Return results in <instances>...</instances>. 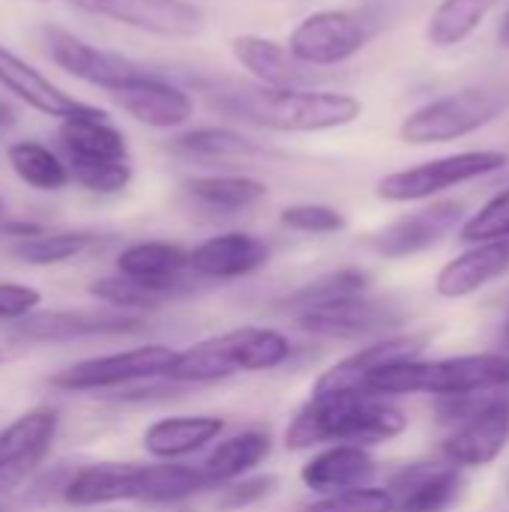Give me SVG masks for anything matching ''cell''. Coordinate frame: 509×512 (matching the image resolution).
I'll use <instances>...</instances> for the list:
<instances>
[{
    "label": "cell",
    "instance_id": "cell-40",
    "mask_svg": "<svg viewBox=\"0 0 509 512\" xmlns=\"http://www.w3.org/2000/svg\"><path fill=\"white\" fill-rule=\"evenodd\" d=\"M306 512H396L393 498L387 489L363 486V489H348L336 495H321L315 504H309Z\"/></svg>",
    "mask_w": 509,
    "mask_h": 512
},
{
    "label": "cell",
    "instance_id": "cell-24",
    "mask_svg": "<svg viewBox=\"0 0 509 512\" xmlns=\"http://www.w3.org/2000/svg\"><path fill=\"white\" fill-rule=\"evenodd\" d=\"M231 57L246 69L258 87H306L309 69L291 57L285 42L261 33H237L231 39Z\"/></svg>",
    "mask_w": 509,
    "mask_h": 512
},
{
    "label": "cell",
    "instance_id": "cell-9",
    "mask_svg": "<svg viewBox=\"0 0 509 512\" xmlns=\"http://www.w3.org/2000/svg\"><path fill=\"white\" fill-rule=\"evenodd\" d=\"M408 318V309H402L390 297H372L351 294L324 306H315L309 312L297 315V327L315 339H336V342H360L375 339L399 330Z\"/></svg>",
    "mask_w": 509,
    "mask_h": 512
},
{
    "label": "cell",
    "instance_id": "cell-10",
    "mask_svg": "<svg viewBox=\"0 0 509 512\" xmlns=\"http://www.w3.org/2000/svg\"><path fill=\"white\" fill-rule=\"evenodd\" d=\"M147 321L132 312L117 309H54L33 312L12 324V336L27 345H66L81 339H108L141 333Z\"/></svg>",
    "mask_w": 509,
    "mask_h": 512
},
{
    "label": "cell",
    "instance_id": "cell-41",
    "mask_svg": "<svg viewBox=\"0 0 509 512\" xmlns=\"http://www.w3.org/2000/svg\"><path fill=\"white\" fill-rule=\"evenodd\" d=\"M279 480L273 474H258V477H243V480H234L228 486L219 489V498H216V510L219 512H240L246 507H255L261 504L264 498H270L276 492Z\"/></svg>",
    "mask_w": 509,
    "mask_h": 512
},
{
    "label": "cell",
    "instance_id": "cell-27",
    "mask_svg": "<svg viewBox=\"0 0 509 512\" xmlns=\"http://www.w3.org/2000/svg\"><path fill=\"white\" fill-rule=\"evenodd\" d=\"M273 453V438L258 429L237 432L231 438L216 441L207 459L198 465L210 489H222L234 480L249 477L258 465H264Z\"/></svg>",
    "mask_w": 509,
    "mask_h": 512
},
{
    "label": "cell",
    "instance_id": "cell-1",
    "mask_svg": "<svg viewBox=\"0 0 509 512\" xmlns=\"http://www.w3.org/2000/svg\"><path fill=\"white\" fill-rule=\"evenodd\" d=\"M408 420L399 408L366 393H312L309 402L291 417L285 447L315 450L321 444L372 447L393 441L405 432Z\"/></svg>",
    "mask_w": 509,
    "mask_h": 512
},
{
    "label": "cell",
    "instance_id": "cell-31",
    "mask_svg": "<svg viewBox=\"0 0 509 512\" xmlns=\"http://www.w3.org/2000/svg\"><path fill=\"white\" fill-rule=\"evenodd\" d=\"M171 150L177 156L201 159V162L252 159V156L264 153V147L255 138H249V135L231 129V126H195V129H186L171 141Z\"/></svg>",
    "mask_w": 509,
    "mask_h": 512
},
{
    "label": "cell",
    "instance_id": "cell-32",
    "mask_svg": "<svg viewBox=\"0 0 509 512\" xmlns=\"http://www.w3.org/2000/svg\"><path fill=\"white\" fill-rule=\"evenodd\" d=\"M6 162L12 174L36 192H60L72 183L66 162L36 138H18L6 144Z\"/></svg>",
    "mask_w": 509,
    "mask_h": 512
},
{
    "label": "cell",
    "instance_id": "cell-36",
    "mask_svg": "<svg viewBox=\"0 0 509 512\" xmlns=\"http://www.w3.org/2000/svg\"><path fill=\"white\" fill-rule=\"evenodd\" d=\"M207 480L195 465L177 462H153L147 468V501L150 507H174L201 492H207Z\"/></svg>",
    "mask_w": 509,
    "mask_h": 512
},
{
    "label": "cell",
    "instance_id": "cell-35",
    "mask_svg": "<svg viewBox=\"0 0 509 512\" xmlns=\"http://www.w3.org/2000/svg\"><path fill=\"white\" fill-rule=\"evenodd\" d=\"M498 3L501 0H441L426 27L429 42L438 48H453L465 42Z\"/></svg>",
    "mask_w": 509,
    "mask_h": 512
},
{
    "label": "cell",
    "instance_id": "cell-15",
    "mask_svg": "<svg viewBox=\"0 0 509 512\" xmlns=\"http://www.w3.org/2000/svg\"><path fill=\"white\" fill-rule=\"evenodd\" d=\"M60 426L57 408L39 405L0 432V495L21 486L45 462Z\"/></svg>",
    "mask_w": 509,
    "mask_h": 512
},
{
    "label": "cell",
    "instance_id": "cell-2",
    "mask_svg": "<svg viewBox=\"0 0 509 512\" xmlns=\"http://www.w3.org/2000/svg\"><path fill=\"white\" fill-rule=\"evenodd\" d=\"M291 339L273 327H237L210 339H201L174 354L165 372L171 384H213L234 375L270 372L291 360Z\"/></svg>",
    "mask_w": 509,
    "mask_h": 512
},
{
    "label": "cell",
    "instance_id": "cell-19",
    "mask_svg": "<svg viewBox=\"0 0 509 512\" xmlns=\"http://www.w3.org/2000/svg\"><path fill=\"white\" fill-rule=\"evenodd\" d=\"M387 492L396 512H444L462 492V474L450 462H411L390 474Z\"/></svg>",
    "mask_w": 509,
    "mask_h": 512
},
{
    "label": "cell",
    "instance_id": "cell-11",
    "mask_svg": "<svg viewBox=\"0 0 509 512\" xmlns=\"http://www.w3.org/2000/svg\"><path fill=\"white\" fill-rule=\"evenodd\" d=\"M42 45H45L48 60L57 69H63L66 75H72L90 87L105 90L108 96L117 87H123L135 72L144 69L135 60L123 57L117 51L99 48V45L87 42L84 36L63 30V27H42Z\"/></svg>",
    "mask_w": 509,
    "mask_h": 512
},
{
    "label": "cell",
    "instance_id": "cell-25",
    "mask_svg": "<svg viewBox=\"0 0 509 512\" xmlns=\"http://www.w3.org/2000/svg\"><path fill=\"white\" fill-rule=\"evenodd\" d=\"M225 432V420L213 414H195V417H165L144 429L141 447L156 462H180L213 441H219Z\"/></svg>",
    "mask_w": 509,
    "mask_h": 512
},
{
    "label": "cell",
    "instance_id": "cell-18",
    "mask_svg": "<svg viewBox=\"0 0 509 512\" xmlns=\"http://www.w3.org/2000/svg\"><path fill=\"white\" fill-rule=\"evenodd\" d=\"M270 261V246L249 231H225L189 249V273L210 282H234L258 273Z\"/></svg>",
    "mask_w": 509,
    "mask_h": 512
},
{
    "label": "cell",
    "instance_id": "cell-45",
    "mask_svg": "<svg viewBox=\"0 0 509 512\" xmlns=\"http://www.w3.org/2000/svg\"><path fill=\"white\" fill-rule=\"evenodd\" d=\"M36 3H48V0H36Z\"/></svg>",
    "mask_w": 509,
    "mask_h": 512
},
{
    "label": "cell",
    "instance_id": "cell-6",
    "mask_svg": "<svg viewBox=\"0 0 509 512\" xmlns=\"http://www.w3.org/2000/svg\"><path fill=\"white\" fill-rule=\"evenodd\" d=\"M378 30L372 9H315L297 21L285 48L306 69H330L357 57Z\"/></svg>",
    "mask_w": 509,
    "mask_h": 512
},
{
    "label": "cell",
    "instance_id": "cell-30",
    "mask_svg": "<svg viewBox=\"0 0 509 512\" xmlns=\"http://www.w3.org/2000/svg\"><path fill=\"white\" fill-rule=\"evenodd\" d=\"M114 267L144 282H180L189 273V249L168 240H138L117 252Z\"/></svg>",
    "mask_w": 509,
    "mask_h": 512
},
{
    "label": "cell",
    "instance_id": "cell-37",
    "mask_svg": "<svg viewBox=\"0 0 509 512\" xmlns=\"http://www.w3.org/2000/svg\"><path fill=\"white\" fill-rule=\"evenodd\" d=\"M69 177L93 195H120L132 183L129 162H69Z\"/></svg>",
    "mask_w": 509,
    "mask_h": 512
},
{
    "label": "cell",
    "instance_id": "cell-38",
    "mask_svg": "<svg viewBox=\"0 0 509 512\" xmlns=\"http://www.w3.org/2000/svg\"><path fill=\"white\" fill-rule=\"evenodd\" d=\"M462 240L477 246V243H501L509 240V189L498 192L492 201H486L465 225H462Z\"/></svg>",
    "mask_w": 509,
    "mask_h": 512
},
{
    "label": "cell",
    "instance_id": "cell-22",
    "mask_svg": "<svg viewBox=\"0 0 509 512\" xmlns=\"http://www.w3.org/2000/svg\"><path fill=\"white\" fill-rule=\"evenodd\" d=\"M0 87L12 93L18 102H24L30 111L54 120L72 117L84 102L69 96L60 84H54L48 75H42L33 63H27L21 54L6 48L0 42Z\"/></svg>",
    "mask_w": 509,
    "mask_h": 512
},
{
    "label": "cell",
    "instance_id": "cell-13",
    "mask_svg": "<svg viewBox=\"0 0 509 512\" xmlns=\"http://www.w3.org/2000/svg\"><path fill=\"white\" fill-rule=\"evenodd\" d=\"M111 99L126 111L135 123L159 132H171L186 126L195 117V99L177 81H168L156 72H135L123 87L111 93Z\"/></svg>",
    "mask_w": 509,
    "mask_h": 512
},
{
    "label": "cell",
    "instance_id": "cell-12",
    "mask_svg": "<svg viewBox=\"0 0 509 512\" xmlns=\"http://www.w3.org/2000/svg\"><path fill=\"white\" fill-rule=\"evenodd\" d=\"M78 9L162 39H192L204 30L195 0H72Z\"/></svg>",
    "mask_w": 509,
    "mask_h": 512
},
{
    "label": "cell",
    "instance_id": "cell-34",
    "mask_svg": "<svg viewBox=\"0 0 509 512\" xmlns=\"http://www.w3.org/2000/svg\"><path fill=\"white\" fill-rule=\"evenodd\" d=\"M372 285L369 273L360 270V267H345V270H333V273H324L312 282H306L303 288H297L294 294H288L279 309L288 312V315H300V312H309L315 306H324V303H333V300H342V297H351V294H366Z\"/></svg>",
    "mask_w": 509,
    "mask_h": 512
},
{
    "label": "cell",
    "instance_id": "cell-43",
    "mask_svg": "<svg viewBox=\"0 0 509 512\" xmlns=\"http://www.w3.org/2000/svg\"><path fill=\"white\" fill-rule=\"evenodd\" d=\"M498 42H501L504 48H509V9L507 15H504V21H501V27H498Z\"/></svg>",
    "mask_w": 509,
    "mask_h": 512
},
{
    "label": "cell",
    "instance_id": "cell-39",
    "mask_svg": "<svg viewBox=\"0 0 509 512\" xmlns=\"http://www.w3.org/2000/svg\"><path fill=\"white\" fill-rule=\"evenodd\" d=\"M279 225L288 228V231H297V234H315V237H324V234H339L345 231L348 219L330 207V204H291L279 213Z\"/></svg>",
    "mask_w": 509,
    "mask_h": 512
},
{
    "label": "cell",
    "instance_id": "cell-44",
    "mask_svg": "<svg viewBox=\"0 0 509 512\" xmlns=\"http://www.w3.org/2000/svg\"><path fill=\"white\" fill-rule=\"evenodd\" d=\"M6 222V201H3V195H0V225Z\"/></svg>",
    "mask_w": 509,
    "mask_h": 512
},
{
    "label": "cell",
    "instance_id": "cell-42",
    "mask_svg": "<svg viewBox=\"0 0 509 512\" xmlns=\"http://www.w3.org/2000/svg\"><path fill=\"white\" fill-rule=\"evenodd\" d=\"M42 306V294L33 285H21V282H0V321H21L27 315H33Z\"/></svg>",
    "mask_w": 509,
    "mask_h": 512
},
{
    "label": "cell",
    "instance_id": "cell-8",
    "mask_svg": "<svg viewBox=\"0 0 509 512\" xmlns=\"http://www.w3.org/2000/svg\"><path fill=\"white\" fill-rule=\"evenodd\" d=\"M174 348L168 345H138L117 354H102L90 360H78L57 375H51V387L63 393H102V390H126L135 384H147L165 378L174 363Z\"/></svg>",
    "mask_w": 509,
    "mask_h": 512
},
{
    "label": "cell",
    "instance_id": "cell-28",
    "mask_svg": "<svg viewBox=\"0 0 509 512\" xmlns=\"http://www.w3.org/2000/svg\"><path fill=\"white\" fill-rule=\"evenodd\" d=\"M87 291H90V297H96L108 309L141 315V312L162 309V306L192 294V285L183 282V279L180 282H144V279H132V276L114 273V276L93 279L87 285Z\"/></svg>",
    "mask_w": 509,
    "mask_h": 512
},
{
    "label": "cell",
    "instance_id": "cell-3",
    "mask_svg": "<svg viewBox=\"0 0 509 512\" xmlns=\"http://www.w3.org/2000/svg\"><path fill=\"white\" fill-rule=\"evenodd\" d=\"M231 114L285 135L330 132L360 120L363 102L354 93L321 87H255L240 90L225 105Z\"/></svg>",
    "mask_w": 509,
    "mask_h": 512
},
{
    "label": "cell",
    "instance_id": "cell-4",
    "mask_svg": "<svg viewBox=\"0 0 509 512\" xmlns=\"http://www.w3.org/2000/svg\"><path fill=\"white\" fill-rule=\"evenodd\" d=\"M504 387H509L507 354H465L447 360H402L384 366L366 378L363 393L378 399L411 396V393H432L450 399V396H474Z\"/></svg>",
    "mask_w": 509,
    "mask_h": 512
},
{
    "label": "cell",
    "instance_id": "cell-5",
    "mask_svg": "<svg viewBox=\"0 0 509 512\" xmlns=\"http://www.w3.org/2000/svg\"><path fill=\"white\" fill-rule=\"evenodd\" d=\"M509 108V84H477L456 90L450 96L432 99L411 111L402 126L399 138L405 144L423 147V144H447L459 141L465 135H474L477 129L489 126Z\"/></svg>",
    "mask_w": 509,
    "mask_h": 512
},
{
    "label": "cell",
    "instance_id": "cell-21",
    "mask_svg": "<svg viewBox=\"0 0 509 512\" xmlns=\"http://www.w3.org/2000/svg\"><path fill=\"white\" fill-rule=\"evenodd\" d=\"M426 348V336H387L378 339L357 354L339 360L330 366L312 387V393H363V384L369 375H375L384 366L402 363V360H417L420 351Z\"/></svg>",
    "mask_w": 509,
    "mask_h": 512
},
{
    "label": "cell",
    "instance_id": "cell-26",
    "mask_svg": "<svg viewBox=\"0 0 509 512\" xmlns=\"http://www.w3.org/2000/svg\"><path fill=\"white\" fill-rule=\"evenodd\" d=\"M509 270V240L501 243H477L468 252L456 255L441 267L435 276V291L447 300H462L468 294H477L498 276Z\"/></svg>",
    "mask_w": 509,
    "mask_h": 512
},
{
    "label": "cell",
    "instance_id": "cell-7",
    "mask_svg": "<svg viewBox=\"0 0 509 512\" xmlns=\"http://www.w3.org/2000/svg\"><path fill=\"white\" fill-rule=\"evenodd\" d=\"M507 165V153L501 150H468V153H453L441 159H429L402 171H393L378 180L375 195L381 201L393 204H408V201H426L435 198L453 186H462L468 180L495 174Z\"/></svg>",
    "mask_w": 509,
    "mask_h": 512
},
{
    "label": "cell",
    "instance_id": "cell-14",
    "mask_svg": "<svg viewBox=\"0 0 509 512\" xmlns=\"http://www.w3.org/2000/svg\"><path fill=\"white\" fill-rule=\"evenodd\" d=\"M147 468L138 462H96L72 468L60 498L66 507L90 510L111 504H144L147 501Z\"/></svg>",
    "mask_w": 509,
    "mask_h": 512
},
{
    "label": "cell",
    "instance_id": "cell-17",
    "mask_svg": "<svg viewBox=\"0 0 509 512\" xmlns=\"http://www.w3.org/2000/svg\"><path fill=\"white\" fill-rule=\"evenodd\" d=\"M465 216V204L462 201H435L417 213H408L396 222H390L387 228H381L378 234H372V249L381 258H411L420 255L426 249H432L435 243H441Z\"/></svg>",
    "mask_w": 509,
    "mask_h": 512
},
{
    "label": "cell",
    "instance_id": "cell-29",
    "mask_svg": "<svg viewBox=\"0 0 509 512\" xmlns=\"http://www.w3.org/2000/svg\"><path fill=\"white\" fill-rule=\"evenodd\" d=\"M183 189L195 204L222 216L252 210L270 195L267 183L249 174H198L189 177Z\"/></svg>",
    "mask_w": 509,
    "mask_h": 512
},
{
    "label": "cell",
    "instance_id": "cell-46",
    "mask_svg": "<svg viewBox=\"0 0 509 512\" xmlns=\"http://www.w3.org/2000/svg\"><path fill=\"white\" fill-rule=\"evenodd\" d=\"M507 339H509V330H507Z\"/></svg>",
    "mask_w": 509,
    "mask_h": 512
},
{
    "label": "cell",
    "instance_id": "cell-16",
    "mask_svg": "<svg viewBox=\"0 0 509 512\" xmlns=\"http://www.w3.org/2000/svg\"><path fill=\"white\" fill-rule=\"evenodd\" d=\"M509 444V402L486 399L474 414L459 420V426L444 441V462L453 468H483L495 462Z\"/></svg>",
    "mask_w": 509,
    "mask_h": 512
},
{
    "label": "cell",
    "instance_id": "cell-33",
    "mask_svg": "<svg viewBox=\"0 0 509 512\" xmlns=\"http://www.w3.org/2000/svg\"><path fill=\"white\" fill-rule=\"evenodd\" d=\"M102 237L96 231H84V228H75V231H42L30 240H18L12 255L21 261V264H30V267H57V264H66V261H75L81 255H87Z\"/></svg>",
    "mask_w": 509,
    "mask_h": 512
},
{
    "label": "cell",
    "instance_id": "cell-20",
    "mask_svg": "<svg viewBox=\"0 0 509 512\" xmlns=\"http://www.w3.org/2000/svg\"><path fill=\"white\" fill-rule=\"evenodd\" d=\"M60 147L69 162H129V141L114 126L111 114L96 105H81L57 126Z\"/></svg>",
    "mask_w": 509,
    "mask_h": 512
},
{
    "label": "cell",
    "instance_id": "cell-23",
    "mask_svg": "<svg viewBox=\"0 0 509 512\" xmlns=\"http://www.w3.org/2000/svg\"><path fill=\"white\" fill-rule=\"evenodd\" d=\"M375 474H378V462L366 447L357 444H330L300 468L303 486L312 489L315 495H336V492L372 486Z\"/></svg>",
    "mask_w": 509,
    "mask_h": 512
}]
</instances>
